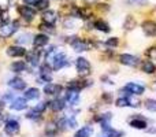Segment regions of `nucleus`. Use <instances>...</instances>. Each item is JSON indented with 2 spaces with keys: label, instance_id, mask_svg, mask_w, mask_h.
<instances>
[{
  "label": "nucleus",
  "instance_id": "nucleus-40",
  "mask_svg": "<svg viewBox=\"0 0 156 137\" xmlns=\"http://www.w3.org/2000/svg\"><path fill=\"white\" fill-rule=\"evenodd\" d=\"M36 2H37V0H23V3L27 4V5H34Z\"/></svg>",
  "mask_w": 156,
  "mask_h": 137
},
{
  "label": "nucleus",
  "instance_id": "nucleus-27",
  "mask_svg": "<svg viewBox=\"0 0 156 137\" xmlns=\"http://www.w3.org/2000/svg\"><path fill=\"white\" fill-rule=\"evenodd\" d=\"M49 4H51V0H37L34 5L38 11H45L49 8Z\"/></svg>",
  "mask_w": 156,
  "mask_h": 137
},
{
  "label": "nucleus",
  "instance_id": "nucleus-32",
  "mask_svg": "<svg viewBox=\"0 0 156 137\" xmlns=\"http://www.w3.org/2000/svg\"><path fill=\"white\" fill-rule=\"evenodd\" d=\"M145 108L148 111L155 113V111H156V100L155 99H147L145 100Z\"/></svg>",
  "mask_w": 156,
  "mask_h": 137
},
{
  "label": "nucleus",
  "instance_id": "nucleus-3",
  "mask_svg": "<svg viewBox=\"0 0 156 137\" xmlns=\"http://www.w3.org/2000/svg\"><path fill=\"white\" fill-rule=\"evenodd\" d=\"M71 40H69V43H70V45L73 47V49L76 52H82V51H89L92 47L90 43H88V41L85 40H81V38L78 37H70Z\"/></svg>",
  "mask_w": 156,
  "mask_h": 137
},
{
  "label": "nucleus",
  "instance_id": "nucleus-10",
  "mask_svg": "<svg viewBox=\"0 0 156 137\" xmlns=\"http://www.w3.org/2000/svg\"><path fill=\"white\" fill-rule=\"evenodd\" d=\"M7 55L11 58H21L26 55V49L21 45H11L7 48Z\"/></svg>",
  "mask_w": 156,
  "mask_h": 137
},
{
  "label": "nucleus",
  "instance_id": "nucleus-16",
  "mask_svg": "<svg viewBox=\"0 0 156 137\" xmlns=\"http://www.w3.org/2000/svg\"><path fill=\"white\" fill-rule=\"evenodd\" d=\"M12 110L15 111H22L27 107V103H26V99L25 97H16V99H12L11 102V106H10Z\"/></svg>",
  "mask_w": 156,
  "mask_h": 137
},
{
  "label": "nucleus",
  "instance_id": "nucleus-5",
  "mask_svg": "<svg viewBox=\"0 0 156 137\" xmlns=\"http://www.w3.org/2000/svg\"><path fill=\"white\" fill-rule=\"evenodd\" d=\"M119 62L125 66H130V67H137L140 65V59L134 55H130V54H122L119 55Z\"/></svg>",
  "mask_w": 156,
  "mask_h": 137
},
{
  "label": "nucleus",
  "instance_id": "nucleus-17",
  "mask_svg": "<svg viewBox=\"0 0 156 137\" xmlns=\"http://www.w3.org/2000/svg\"><path fill=\"white\" fill-rule=\"evenodd\" d=\"M62 85H59V84H52V82H49V84H47L45 86H44V92H45L47 95H59L60 92H62Z\"/></svg>",
  "mask_w": 156,
  "mask_h": 137
},
{
  "label": "nucleus",
  "instance_id": "nucleus-34",
  "mask_svg": "<svg viewBox=\"0 0 156 137\" xmlns=\"http://www.w3.org/2000/svg\"><path fill=\"white\" fill-rule=\"evenodd\" d=\"M145 55L148 56V59L156 60V47H149V48L145 51Z\"/></svg>",
  "mask_w": 156,
  "mask_h": 137
},
{
  "label": "nucleus",
  "instance_id": "nucleus-4",
  "mask_svg": "<svg viewBox=\"0 0 156 137\" xmlns=\"http://www.w3.org/2000/svg\"><path fill=\"white\" fill-rule=\"evenodd\" d=\"M16 10H18L19 15H21L22 18H23L25 21H27V22H32L33 19H34V16H36V10L34 8H32L30 5H27V4L19 5Z\"/></svg>",
  "mask_w": 156,
  "mask_h": 137
},
{
  "label": "nucleus",
  "instance_id": "nucleus-6",
  "mask_svg": "<svg viewBox=\"0 0 156 137\" xmlns=\"http://www.w3.org/2000/svg\"><path fill=\"white\" fill-rule=\"evenodd\" d=\"M123 91L129 92L130 95H143L144 91H145V86L141 85V84H137V82H127L126 85H125Z\"/></svg>",
  "mask_w": 156,
  "mask_h": 137
},
{
  "label": "nucleus",
  "instance_id": "nucleus-31",
  "mask_svg": "<svg viewBox=\"0 0 156 137\" xmlns=\"http://www.w3.org/2000/svg\"><path fill=\"white\" fill-rule=\"evenodd\" d=\"M127 106H130V107H138L140 106V102H138V99L136 97V95H127Z\"/></svg>",
  "mask_w": 156,
  "mask_h": 137
},
{
  "label": "nucleus",
  "instance_id": "nucleus-37",
  "mask_svg": "<svg viewBox=\"0 0 156 137\" xmlns=\"http://www.w3.org/2000/svg\"><path fill=\"white\" fill-rule=\"evenodd\" d=\"M47 106H48V103H45V102H40V103H38V104L34 107V110H36V111H38V113L41 114V113H44V111H45Z\"/></svg>",
  "mask_w": 156,
  "mask_h": 137
},
{
  "label": "nucleus",
  "instance_id": "nucleus-35",
  "mask_svg": "<svg viewBox=\"0 0 156 137\" xmlns=\"http://www.w3.org/2000/svg\"><path fill=\"white\" fill-rule=\"evenodd\" d=\"M118 44H119V40L116 37H110L107 41H105V45L111 47V48H115V47H118Z\"/></svg>",
  "mask_w": 156,
  "mask_h": 137
},
{
  "label": "nucleus",
  "instance_id": "nucleus-20",
  "mask_svg": "<svg viewBox=\"0 0 156 137\" xmlns=\"http://www.w3.org/2000/svg\"><path fill=\"white\" fill-rule=\"evenodd\" d=\"M130 126L134 128V129H145L148 125H147V121L144 118H141V117H134V118L130 119Z\"/></svg>",
  "mask_w": 156,
  "mask_h": 137
},
{
  "label": "nucleus",
  "instance_id": "nucleus-1",
  "mask_svg": "<svg viewBox=\"0 0 156 137\" xmlns=\"http://www.w3.org/2000/svg\"><path fill=\"white\" fill-rule=\"evenodd\" d=\"M76 69L81 77H88V75L92 74V66L86 58H82V56L78 58L76 60Z\"/></svg>",
  "mask_w": 156,
  "mask_h": 137
},
{
  "label": "nucleus",
  "instance_id": "nucleus-13",
  "mask_svg": "<svg viewBox=\"0 0 156 137\" xmlns=\"http://www.w3.org/2000/svg\"><path fill=\"white\" fill-rule=\"evenodd\" d=\"M48 43H49V37L45 33H40V34L34 36V38H33V44H34L36 48H43Z\"/></svg>",
  "mask_w": 156,
  "mask_h": 137
},
{
  "label": "nucleus",
  "instance_id": "nucleus-23",
  "mask_svg": "<svg viewBox=\"0 0 156 137\" xmlns=\"http://www.w3.org/2000/svg\"><path fill=\"white\" fill-rule=\"evenodd\" d=\"M27 69V63L23 62V60H16L11 65V70L14 73H22V71H26Z\"/></svg>",
  "mask_w": 156,
  "mask_h": 137
},
{
  "label": "nucleus",
  "instance_id": "nucleus-8",
  "mask_svg": "<svg viewBox=\"0 0 156 137\" xmlns=\"http://www.w3.org/2000/svg\"><path fill=\"white\" fill-rule=\"evenodd\" d=\"M40 58H41V51L40 49H32V51H29L26 54V60L29 65L32 66H38V63H40Z\"/></svg>",
  "mask_w": 156,
  "mask_h": 137
},
{
  "label": "nucleus",
  "instance_id": "nucleus-14",
  "mask_svg": "<svg viewBox=\"0 0 156 137\" xmlns=\"http://www.w3.org/2000/svg\"><path fill=\"white\" fill-rule=\"evenodd\" d=\"M51 71H52V67L45 63L40 67V80L41 81H45V82H51L52 80V75H51Z\"/></svg>",
  "mask_w": 156,
  "mask_h": 137
},
{
  "label": "nucleus",
  "instance_id": "nucleus-41",
  "mask_svg": "<svg viewBox=\"0 0 156 137\" xmlns=\"http://www.w3.org/2000/svg\"><path fill=\"white\" fill-rule=\"evenodd\" d=\"M103 99L107 100V102H110V100H111V95L110 93H104V95H103Z\"/></svg>",
  "mask_w": 156,
  "mask_h": 137
},
{
  "label": "nucleus",
  "instance_id": "nucleus-26",
  "mask_svg": "<svg viewBox=\"0 0 156 137\" xmlns=\"http://www.w3.org/2000/svg\"><path fill=\"white\" fill-rule=\"evenodd\" d=\"M63 26H65L66 29H76L78 26L77 18H74V16H67V18L65 19V22H63Z\"/></svg>",
  "mask_w": 156,
  "mask_h": 137
},
{
  "label": "nucleus",
  "instance_id": "nucleus-33",
  "mask_svg": "<svg viewBox=\"0 0 156 137\" xmlns=\"http://www.w3.org/2000/svg\"><path fill=\"white\" fill-rule=\"evenodd\" d=\"M26 118L33 119V121H37V119L40 118V113H38V111H36L34 108H33V110H30V111H27V113H26Z\"/></svg>",
  "mask_w": 156,
  "mask_h": 137
},
{
  "label": "nucleus",
  "instance_id": "nucleus-28",
  "mask_svg": "<svg viewBox=\"0 0 156 137\" xmlns=\"http://www.w3.org/2000/svg\"><path fill=\"white\" fill-rule=\"evenodd\" d=\"M30 36H29V33H21V34H18L16 36V38H15V44H27L30 41Z\"/></svg>",
  "mask_w": 156,
  "mask_h": 137
},
{
  "label": "nucleus",
  "instance_id": "nucleus-25",
  "mask_svg": "<svg viewBox=\"0 0 156 137\" xmlns=\"http://www.w3.org/2000/svg\"><path fill=\"white\" fill-rule=\"evenodd\" d=\"M93 132H94V130H93V128H92V126H82L76 133V137H92Z\"/></svg>",
  "mask_w": 156,
  "mask_h": 137
},
{
  "label": "nucleus",
  "instance_id": "nucleus-19",
  "mask_svg": "<svg viewBox=\"0 0 156 137\" xmlns=\"http://www.w3.org/2000/svg\"><path fill=\"white\" fill-rule=\"evenodd\" d=\"M141 70H143L145 74H155L156 73V65L152 62L151 59L143 60V63H141Z\"/></svg>",
  "mask_w": 156,
  "mask_h": 137
},
{
  "label": "nucleus",
  "instance_id": "nucleus-38",
  "mask_svg": "<svg viewBox=\"0 0 156 137\" xmlns=\"http://www.w3.org/2000/svg\"><path fill=\"white\" fill-rule=\"evenodd\" d=\"M97 10L108 11V10H110V7H108V4H105V3H100V4H97Z\"/></svg>",
  "mask_w": 156,
  "mask_h": 137
},
{
  "label": "nucleus",
  "instance_id": "nucleus-30",
  "mask_svg": "<svg viewBox=\"0 0 156 137\" xmlns=\"http://www.w3.org/2000/svg\"><path fill=\"white\" fill-rule=\"evenodd\" d=\"M38 29H40L43 33H45V34H47V33H51V34H52V33H55L54 25H48V23H44V22L38 25Z\"/></svg>",
  "mask_w": 156,
  "mask_h": 137
},
{
  "label": "nucleus",
  "instance_id": "nucleus-9",
  "mask_svg": "<svg viewBox=\"0 0 156 137\" xmlns=\"http://www.w3.org/2000/svg\"><path fill=\"white\" fill-rule=\"evenodd\" d=\"M143 32L149 37H155L156 36V22L155 21H144L143 25Z\"/></svg>",
  "mask_w": 156,
  "mask_h": 137
},
{
  "label": "nucleus",
  "instance_id": "nucleus-29",
  "mask_svg": "<svg viewBox=\"0 0 156 137\" xmlns=\"http://www.w3.org/2000/svg\"><path fill=\"white\" fill-rule=\"evenodd\" d=\"M58 132H59V129H58V125H55V124H48V126H47V129H45L47 136L54 137V136H56Z\"/></svg>",
  "mask_w": 156,
  "mask_h": 137
},
{
  "label": "nucleus",
  "instance_id": "nucleus-24",
  "mask_svg": "<svg viewBox=\"0 0 156 137\" xmlns=\"http://www.w3.org/2000/svg\"><path fill=\"white\" fill-rule=\"evenodd\" d=\"M136 26H137V21H136V18L133 15H127L126 18H125V22H123L125 30H133Z\"/></svg>",
  "mask_w": 156,
  "mask_h": 137
},
{
  "label": "nucleus",
  "instance_id": "nucleus-39",
  "mask_svg": "<svg viewBox=\"0 0 156 137\" xmlns=\"http://www.w3.org/2000/svg\"><path fill=\"white\" fill-rule=\"evenodd\" d=\"M132 4H136V5H144V4H147V2L148 0H129Z\"/></svg>",
  "mask_w": 156,
  "mask_h": 137
},
{
  "label": "nucleus",
  "instance_id": "nucleus-42",
  "mask_svg": "<svg viewBox=\"0 0 156 137\" xmlns=\"http://www.w3.org/2000/svg\"><path fill=\"white\" fill-rule=\"evenodd\" d=\"M85 3H88V4H93V3H96L97 0H83Z\"/></svg>",
  "mask_w": 156,
  "mask_h": 137
},
{
  "label": "nucleus",
  "instance_id": "nucleus-11",
  "mask_svg": "<svg viewBox=\"0 0 156 137\" xmlns=\"http://www.w3.org/2000/svg\"><path fill=\"white\" fill-rule=\"evenodd\" d=\"M44 23H48V25H55L58 21V14L52 10H45L43 13V16H41Z\"/></svg>",
  "mask_w": 156,
  "mask_h": 137
},
{
  "label": "nucleus",
  "instance_id": "nucleus-12",
  "mask_svg": "<svg viewBox=\"0 0 156 137\" xmlns=\"http://www.w3.org/2000/svg\"><path fill=\"white\" fill-rule=\"evenodd\" d=\"M66 102L70 106H77L78 102H80V91L69 89L67 93H66Z\"/></svg>",
  "mask_w": 156,
  "mask_h": 137
},
{
  "label": "nucleus",
  "instance_id": "nucleus-7",
  "mask_svg": "<svg viewBox=\"0 0 156 137\" xmlns=\"http://www.w3.org/2000/svg\"><path fill=\"white\" fill-rule=\"evenodd\" d=\"M19 132V122L16 119H8L4 124V133L8 136H15Z\"/></svg>",
  "mask_w": 156,
  "mask_h": 137
},
{
  "label": "nucleus",
  "instance_id": "nucleus-15",
  "mask_svg": "<svg viewBox=\"0 0 156 137\" xmlns=\"http://www.w3.org/2000/svg\"><path fill=\"white\" fill-rule=\"evenodd\" d=\"M8 85H10L11 88L14 89V91H23V89L26 88V82H25V81L22 80L21 77L11 78L10 82H8Z\"/></svg>",
  "mask_w": 156,
  "mask_h": 137
},
{
  "label": "nucleus",
  "instance_id": "nucleus-2",
  "mask_svg": "<svg viewBox=\"0 0 156 137\" xmlns=\"http://www.w3.org/2000/svg\"><path fill=\"white\" fill-rule=\"evenodd\" d=\"M18 22L12 21V22H5V23L0 25V38H8L18 30Z\"/></svg>",
  "mask_w": 156,
  "mask_h": 137
},
{
  "label": "nucleus",
  "instance_id": "nucleus-21",
  "mask_svg": "<svg viewBox=\"0 0 156 137\" xmlns=\"http://www.w3.org/2000/svg\"><path fill=\"white\" fill-rule=\"evenodd\" d=\"M93 27L97 29L99 32H103V33H110L111 32V27L104 19H96L93 22Z\"/></svg>",
  "mask_w": 156,
  "mask_h": 137
},
{
  "label": "nucleus",
  "instance_id": "nucleus-43",
  "mask_svg": "<svg viewBox=\"0 0 156 137\" xmlns=\"http://www.w3.org/2000/svg\"><path fill=\"white\" fill-rule=\"evenodd\" d=\"M0 137H3V136H2V135H0Z\"/></svg>",
  "mask_w": 156,
  "mask_h": 137
},
{
  "label": "nucleus",
  "instance_id": "nucleus-36",
  "mask_svg": "<svg viewBox=\"0 0 156 137\" xmlns=\"http://www.w3.org/2000/svg\"><path fill=\"white\" fill-rule=\"evenodd\" d=\"M115 106H116V107H126V106H127V99H126V96L116 99Z\"/></svg>",
  "mask_w": 156,
  "mask_h": 137
},
{
  "label": "nucleus",
  "instance_id": "nucleus-18",
  "mask_svg": "<svg viewBox=\"0 0 156 137\" xmlns=\"http://www.w3.org/2000/svg\"><path fill=\"white\" fill-rule=\"evenodd\" d=\"M48 104H49V108H51L54 113H60V111H63L66 107L63 99H55V100H52V102H49Z\"/></svg>",
  "mask_w": 156,
  "mask_h": 137
},
{
  "label": "nucleus",
  "instance_id": "nucleus-22",
  "mask_svg": "<svg viewBox=\"0 0 156 137\" xmlns=\"http://www.w3.org/2000/svg\"><path fill=\"white\" fill-rule=\"evenodd\" d=\"M40 97V89L38 88H27L25 92V99L26 100H36Z\"/></svg>",
  "mask_w": 156,
  "mask_h": 137
}]
</instances>
